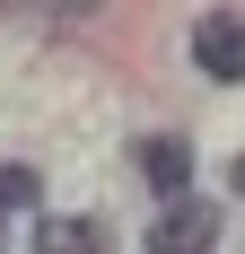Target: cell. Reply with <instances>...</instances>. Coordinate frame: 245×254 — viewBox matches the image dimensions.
Wrapping results in <instances>:
<instances>
[{"instance_id": "6da1fadb", "label": "cell", "mask_w": 245, "mask_h": 254, "mask_svg": "<svg viewBox=\"0 0 245 254\" xmlns=\"http://www.w3.org/2000/svg\"><path fill=\"white\" fill-rule=\"evenodd\" d=\"M210 237H219V210L201 202V193H184V202L149 228V254H210Z\"/></svg>"}, {"instance_id": "7a4b0ae2", "label": "cell", "mask_w": 245, "mask_h": 254, "mask_svg": "<svg viewBox=\"0 0 245 254\" xmlns=\"http://www.w3.org/2000/svg\"><path fill=\"white\" fill-rule=\"evenodd\" d=\"M140 176H149V193L184 202V184H193V140H184V131H149L140 140Z\"/></svg>"}, {"instance_id": "3957f363", "label": "cell", "mask_w": 245, "mask_h": 254, "mask_svg": "<svg viewBox=\"0 0 245 254\" xmlns=\"http://www.w3.org/2000/svg\"><path fill=\"white\" fill-rule=\"evenodd\" d=\"M193 62L210 79H245V18H201L193 26Z\"/></svg>"}, {"instance_id": "277c9868", "label": "cell", "mask_w": 245, "mask_h": 254, "mask_svg": "<svg viewBox=\"0 0 245 254\" xmlns=\"http://www.w3.org/2000/svg\"><path fill=\"white\" fill-rule=\"evenodd\" d=\"M35 254H105V228L97 219H53V210H35Z\"/></svg>"}, {"instance_id": "5b68a950", "label": "cell", "mask_w": 245, "mask_h": 254, "mask_svg": "<svg viewBox=\"0 0 245 254\" xmlns=\"http://www.w3.org/2000/svg\"><path fill=\"white\" fill-rule=\"evenodd\" d=\"M0 210H44V184H35V167H0Z\"/></svg>"}, {"instance_id": "8992f818", "label": "cell", "mask_w": 245, "mask_h": 254, "mask_svg": "<svg viewBox=\"0 0 245 254\" xmlns=\"http://www.w3.org/2000/svg\"><path fill=\"white\" fill-rule=\"evenodd\" d=\"M228 176H237V193H245V158H237V167H228Z\"/></svg>"}]
</instances>
